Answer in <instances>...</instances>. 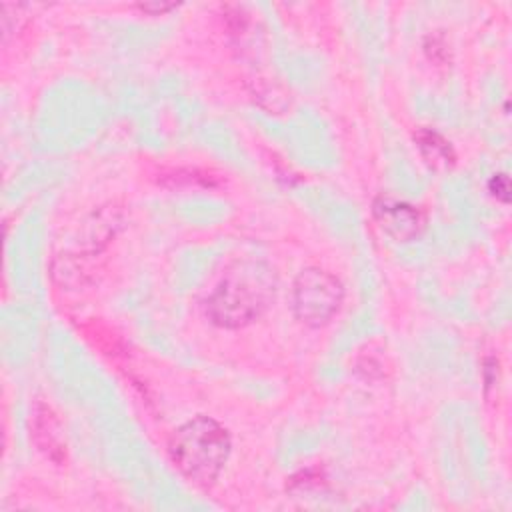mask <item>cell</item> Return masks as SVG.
<instances>
[{
    "label": "cell",
    "instance_id": "obj_4",
    "mask_svg": "<svg viewBox=\"0 0 512 512\" xmlns=\"http://www.w3.org/2000/svg\"><path fill=\"white\" fill-rule=\"evenodd\" d=\"M372 214L380 230L394 240H410L422 224L420 212L412 204L394 196H378L372 204Z\"/></svg>",
    "mask_w": 512,
    "mask_h": 512
},
{
    "label": "cell",
    "instance_id": "obj_6",
    "mask_svg": "<svg viewBox=\"0 0 512 512\" xmlns=\"http://www.w3.org/2000/svg\"><path fill=\"white\" fill-rule=\"evenodd\" d=\"M416 142L424 158L434 166H450L454 162V152L450 142H446L440 134L432 130H420L416 134Z\"/></svg>",
    "mask_w": 512,
    "mask_h": 512
},
{
    "label": "cell",
    "instance_id": "obj_3",
    "mask_svg": "<svg viewBox=\"0 0 512 512\" xmlns=\"http://www.w3.org/2000/svg\"><path fill=\"white\" fill-rule=\"evenodd\" d=\"M342 284L326 270L306 268L294 280V314L306 326H324L342 304Z\"/></svg>",
    "mask_w": 512,
    "mask_h": 512
},
{
    "label": "cell",
    "instance_id": "obj_5",
    "mask_svg": "<svg viewBox=\"0 0 512 512\" xmlns=\"http://www.w3.org/2000/svg\"><path fill=\"white\" fill-rule=\"evenodd\" d=\"M32 436L38 448L54 462H62L64 458V440H62V428L56 420L54 412L48 406H36L32 412Z\"/></svg>",
    "mask_w": 512,
    "mask_h": 512
},
{
    "label": "cell",
    "instance_id": "obj_8",
    "mask_svg": "<svg viewBox=\"0 0 512 512\" xmlns=\"http://www.w3.org/2000/svg\"><path fill=\"white\" fill-rule=\"evenodd\" d=\"M176 4H140V8L144 10V12H152V14H156V12H166V10H170V8H174Z\"/></svg>",
    "mask_w": 512,
    "mask_h": 512
},
{
    "label": "cell",
    "instance_id": "obj_1",
    "mask_svg": "<svg viewBox=\"0 0 512 512\" xmlns=\"http://www.w3.org/2000/svg\"><path fill=\"white\" fill-rule=\"evenodd\" d=\"M274 290L276 274L266 262H236L208 296L206 314L222 328L246 326L270 306Z\"/></svg>",
    "mask_w": 512,
    "mask_h": 512
},
{
    "label": "cell",
    "instance_id": "obj_2",
    "mask_svg": "<svg viewBox=\"0 0 512 512\" xmlns=\"http://www.w3.org/2000/svg\"><path fill=\"white\" fill-rule=\"evenodd\" d=\"M230 454V436L224 426L208 416H196L182 424L170 440V456L176 468L196 484H212Z\"/></svg>",
    "mask_w": 512,
    "mask_h": 512
},
{
    "label": "cell",
    "instance_id": "obj_7",
    "mask_svg": "<svg viewBox=\"0 0 512 512\" xmlns=\"http://www.w3.org/2000/svg\"><path fill=\"white\" fill-rule=\"evenodd\" d=\"M490 192H492L498 200L508 202V200H510V180H508V176L496 174V176L490 180Z\"/></svg>",
    "mask_w": 512,
    "mask_h": 512
}]
</instances>
